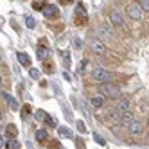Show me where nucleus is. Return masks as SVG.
<instances>
[{
  "label": "nucleus",
  "instance_id": "obj_2",
  "mask_svg": "<svg viewBox=\"0 0 149 149\" xmlns=\"http://www.w3.org/2000/svg\"><path fill=\"white\" fill-rule=\"evenodd\" d=\"M101 95L102 97H110V99H119L120 97V90L119 86H115L111 83H106V84H101Z\"/></svg>",
  "mask_w": 149,
  "mask_h": 149
},
{
  "label": "nucleus",
  "instance_id": "obj_1",
  "mask_svg": "<svg viewBox=\"0 0 149 149\" xmlns=\"http://www.w3.org/2000/svg\"><path fill=\"white\" fill-rule=\"evenodd\" d=\"M90 76H92V79H93L95 83H101V84H106V83H110V81L113 79V74L108 72L106 68H102V67L93 68Z\"/></svg>",
  "mask_w": 149,
  "mask_h": 149
},
{
  "label": "nucleus",
  "instance_id": "obj_7",
  "mask_svg": "<svg viewBox=\"0 0 149 149\" xmlns=\"http://www.w3.org/2000/svg\"><path fill=\"white\" fill-rule=\"evenodd\" d=\"M108 18H110V24L113 25V27H122L124 25V18L120 16V13L119 11H110V15H108Z\"/></svg>",
  "mask_w": 149,
  "mask_h": 149
},
{
  "label": "nucleus",
  "instance_id": "obj_17",
  "mask_svg": "<svg viewBox=\"0 0 149 149\" xmlns=\"http://www.w3.org/2000/svg\"><path fill=\"white\" fill-rule=\"evenodd\" d=\"M6 147H7V149H18V147H20V142L16 140V138H13V140L6 142Z\"/></svg>",
  "mask_w": 149,
  "mask_h": 149
},
{
  "label": "nucleus",
  "instance_id": "obj_13",
  "mask_svg": "<svg viewBox=\"0 0 149 149\" xmlns=\"http://www.w3.org/2000/svg\"><path fill=\"white\" fill-rule=\"evenodd\" d=\"M49 54H50V52H49V49H47L45 45H40V47H38V58L43 61V63H45V59L49 58Z\"/></svg>",
  "mask_w": 149,
  "mask_h": 149
},
{
  "label": "nucleus",
  "instance_id": "obj_12",
  "mask_svg": "<svg viewBox=\"0 0 149 149\" xmlns=\"http://www.w3.org/2000/svg\"><path fill=\"white\" fill-rule=\"evenodd\" d=\"M16 58H18V61H20V65H24V67H31V58L25 54V52H18Z\"/></svg>",
  "mask_w": 149,
  "mask_h": 149
},
{
  "label": "nucleus",
  "instance_id": "obj_10",
  "mask_svg": "<svg viewBox=\"0 0 149 149\" xmlns=\"http://www.w3.org/2000/svg\"><path fill=\"white\" fill-rule=\"evenodd\" d=\"M119 120H120V124H130V122H133L135 120V117H133V113H131V110L130 111H124V113H119Z\"/></svg>",
  "mask_w": 149,
  "mask_h": 149
},
{
  "label": "nucleus",
  "instance_id": "obj_26",
  "mask_svg": "<svg viewBox=\"0 0 149 149\" xmlns=\"http://www.w3.org/2000/svg\"><path fill=\"white\" fill-rule=\"evenodd\" d=\"M93 138H95V142H97V144H101V146H104L106 142H104V138H101L99 135H93Z\"/></svg>",
  "mask_w": 149,
  "mask_h": 149
},
{
  "label": "nucleus",
  "instance_id": "obj_5",
  "mask_svg": "<svg viewBox=\"0 0 149 149\" xmlns=\"http://www.w3.org/2000/svg\"><path fill=\"white\" fill-rule=\"evenodd\" d=\"M127 133L130 135H133V136H140L142 133H144V124L140 122V120H133V122H130L127 124Z\"/></svg>",
  "mask_w": 149,
  "mask_h": 149
},
{
  "label": "nucleus",
  "instance_id": "obj_18",
  "mask_svg": "<svg viewBox=\"0 0 149 149\" xmlns=\"http://www.w3.org/2000/svg\"><path fill=\"white\" fill-rule=\"evenodd\" d=\"M36 138H38V142L47 140V131H45V130H38V131H36Z\"/></svg>",
  "mask_w": 149,
  "mask_h": 149
},
{
  "label": "nucleus",
  "instance_id": "obj_27",
  "mask_svg": "<svg viewBox=\"0 0 149 149\" xmlns=\"http://www.w3.org/2000/svg\"><path fill=\"white\" fill-rule=\"evenodd\" d=\"M77 130H79L81 133H86V127H84V124H83V122H77Z\"/></svg>",
  "mask_w": 149,
  "mask_h": 149
},
{
  "label": "nucleus",
  "instance_id": "obj_33",
  "mask_svg": "<svg viewBox=\"0 0 149 149\" xmlns=\"http://www.w3.org/2000/svg\"><path fill=\"white\" fill-rule=\"evenodd\" d=\"M0 84H2V81H0Z\"/></svg>",
  "mask_w": 149,
  "mask_h": 149
},
{
  "label": "nucleus",
  "instance_id": "obj_4",
  "mask_svg": "<svg viewBox=\"0 0 149 149\" xmlns=\"http://www.w3.org/2000/svg\"><path fill=\"white\" fill-rule=\"evenodd\" d=\"M90 49L93 50V54H97V56H102V54H106V45L102 43L101 40H97V38H92L90 41Z\"/></svg>",
  "mask_w": 149,
  "mask_h": 149
},
{
  "label": "nucleus",
  "instance_id": "obj_22",
  "mask_svg": "<svg viewBox=\"0 0 149 149\" xmlns=\"http://www.w3.org/2000/svg\"><path fill=\"white\" fill-rule=\"evenodd\" d=\"M43 120H47V124H49L50 127H54V126H56V122L52 120V117H50V115H47V113H45V117H43Z\"/></svg>",
  "mask_w": 149,
  "mask_h": 149
},
{
  "label": "nucleus",
  "instance_id": "obj_29",
  "mask_svg": "<svg viewBox=\"0 0 149 149\" xmlns=\"http://www.w3.org/2000/svg\"><path fill=\"white\" fill-rule=\"evenodd\" d=\"M22 115H24V117H27V115H29V106H25V108H24V111H22Z\"/></svg>",
  "mask_w": 149,
  "mask_h": 149
},
{
  "label": "nucleus",
  "instance_id": "obj_3",
  "mask_svg": "<svg viewBox=\"0 0 149 149\" xmlns=\"http://www.w3.org/2000/svg\"><path fill=\"white\" fill-rule=\"evenodd\" d=\"M113 110L117 113H124V111H130L131 110V106H130V101H127L126 97H119V99H115L113 102Z\"/></svg>",
  "mask_w": 149,
  "mask_h": 149
},
{
  "label": "nucleus",
  "instance_id": "obj_24",
  "mask_svg": "<svg viewBox=\"0 0 149 149\" xmlns=\"http://www.w3.org/2000/svg\"><path fill=\"white\" fill-rule=\"evenodd\" d=\"M43 117H45V111H43V110H38V111H36V119H38V120H43Z\"/></svg>",
  "mask_w": 149,
  "mask_h": 149
},
{
  "label": "nucleus",
  "instance_id": "obj_28",
  "mask_svg": "<svg viewBox=\"0 0 149 149\" xmlns=\"http://www.w3.org/2000/svg\"><path fill=\"white\" fill-rule=\"evenodd\" d=\"M6 142H7V140H6L2 135H0V149H4V147H6Z\"/></svg>",
  "mask_w": 149,
  "mask_h": 149
},
{
  "label": "nucleus",
  "instance_id": "obj_6",
  "mask_svg": "<svg viewBox=\"0 0 149 149\" xmlns=\"http://www.w3.org/2000/svg\"><path fill=\"white\" fill-rule=\"evenodd\" d=\"M126 15L133 20H142V16H144V13L140 11V7L136 4H127L126 6Z\"/></svg>",
  "mask_w": 149,
  "mask_h": 149
},
{
  "label": "nucleus",
  "instance_id": "obj_9",
  "mask_svg": "<svg viewBox=\"0 0 149 149\" xmlns=\"http://www.w3.org/2000/svg\"><path fill=\"white\" fill-rule=\"evenodd\" d=\"M106 122H110L111 126H119L120 124V120H119V113H117L115 110H110L108 113H106Z\"/></svg>",
  "mask_w": 149,
  "mask_h": 149
},
{
  "label": "nucleus",
  "instance_id": "obj_23",
  "mask_svg": "<svg viewBox=\"0 0 149 149\" xmlns=\"http://www.w3.org/2000/svg\"><path fill=\"white\" fill-rule=\"evenodd\" d=\"M45 6H47V2H40V0H38V2H34L33 7H34V9H43Z\"/></svg>",
  "mask_w": 149,
  "mask_h": 149
},
{
  "label": "nucleus",
  "instance_id": "obj_30",
  "mask_svg": "<svg viewBox=\"0 0 149 149\" xmlns=\"http://www.w3.org/2000/svg\"><path fill=\"white\" fill-rule=\"evenodd\" d=\"M76 142H77V146H79V149H83V142L79 140V138H76Z\"/></svg>",
  "mask_w": 149,
  "mask_h": 149
},
{
  "label": "nucleus",
  "instance_id": "obj_11",
  "mask_svg": "<svg viewBox=\"0 0 149 149\" xmlns=\"http://www.w3.org/2000/svg\"><path fill=\"white\" fill-rule=\"evenodd\" d=\"M2 97L6 99V102L9 104V108H11V110H18V106H20V104H18V101L13 97V95H9V93L4 92V93H2Z\"/></svg>",
  "mask_w": 149,
  "mask_h": 149
},
{
  "label": "nucleus",
  "instance_id": "obj_8",
  "mask_svg": "<svg viewBox=\"0 0 149 149\" xmlns=\"http://www.w3.org/2000/svg\"><path fill=\"white\" fill-rule=\"evenodd\" d=\"M41 11H43L45 18H56L58 16V6L56 4H47Z\"/></svg>",
  "mask_w": 149,
  "mask_h": 149
},
{
  "label": "nucleus",
  "instance_id": "obj_25",
  "mask_svg": "<svg viewBox=\"0 0 149 149\" xmlns=\"http://www.w3.org/2000/svg\"><path fill=\"white\" fill-rule=\"evenodd\" d=\"M7 131H9V135H15V133H18V131H16V127H15L13 124H9V126H7Z\"/></svg>",
  "mask_w": 149,
  "mask_h": 149
},
{
  "label": "nucleus",
  "instance_id": "obj_19",
  "mask_svg": "<svg viewBox=\"0 0 149 149\" xmlns=\"http://www.w3.org/2000/svg\"><path fill=\"white\" fill-rule=\"evenodd\" d=\"M29 76H31V79H40V70L31 67V68H29Z\"/></svg>",
  "mask_w": 149,
  "mask_h": 149
},
{
  "label": "nucleus",
  "instance_id": "obj_14",
  "mask_svg": "<svg viewBox=\"0 0 149 149\" xmlns=\"http://www.w3.org/2000/svg\"><path fill=\"white\" fill-rule=\"evenodd\" d=\"M92 106H93V108H102V106H104V97H102V95H95V97H92Z\"/></svg>",
  "mask_w": 149,
  "mask_h": 149
},
{
  "label": "nucleus",
  "instance_id": "obj_20",
  "mask_svg": "<svg viewBox=\"0 0 149 149\" xmlns=\"http://www.w3.org/2000/svg\"><path fill=\"white\" fill-rule=\"evenodd\" d=\"M136 6L140 7V11H142V13H144V11L147 13V9H149V2H147V0H140V2H138Z\"/></svg>",
  "mask_w": 149,
  "mask_h": 149
},
{
  "label": "nucleus",
  "instance_id": "obj_31",
  "mask_svg": "<svg viewBox=\"0 0 149 149\" xmlns=\"http://www.w3.org/2000/svg\"><path fill=\"white\" fill-rule=\"evenodd\" d=\"M0 120H2V111H0Z\"/></svg>",
  "mask_w": 149,
  "mask_h": 149
},
{
  "label": "nucleus",
  "instance_id": "obj_15",
  "mask_svg": "<svg viewBox=\"0 0 149 149\" xmlns=\"http://www.w3.org/2000/svg\"><path fill=\"white\" fill-rule=\"evenodd\" d=\"M99 33H101V36H104V38H108V40H113V34H111V31L108 29V25H99Z\"/></svg>",
  "mask_w": 149,
  "mask_h": 149
},
{
  "label": "nucleus",
  "instance_id": "obj_16",
  "mask_svg": "<svg viewBox=\"0 0 149 149\" xmlns=\"http://www.w3.org/2000/svg\"><path fill=\"white\" fill-rule=\"evenodd\" d=\"M59 135L65 136V138H74V135H72V131L68 130V127H59Z\"/></svg>",
  "mask_w": 149,
  "mask_h": 149
},
{
  "label": "nucleus",
  "instance_id": "obj_21",
  "mask_svg": "<svg viewBox=\"0 0 149 149\" xmlns=\"http://www.w3.org/2000/svg\"><path fill=\"white\" fill-rule=\"evenodd\" d=\"M25 25H27L29 29H34V27H36V22H34V18H31V16H29V18H25Z\"/></svg>",
  "mask_w": 149,
  "mask_h": 149
},
{
  "label": "nucleus",
  "instance_id": "obj_32",
  "mask_svg": "<svg viewBox=\"0 0 149 149\" xmlns=\"http://www.w3.org/2000/svg\"><path fill=\"white\" fill-rule=\"evenodd\" d=\"M0 65H2V56H0Z\"/></svg>",
  "mask_w": 149,
  "mask_h": 149
}]
</instances>
